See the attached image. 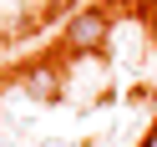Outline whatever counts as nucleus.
Wrapping results in <instances>:
<instances>
[{"label":"nucleus","mask_w":157,"mask_h":147,"mask_svg":"<svg viewBox=\"0 0 157 147\" xmlns=\"http://www.w3.org/2000/svg\"><path fill=\"white\" fill-rule=\"evenodd\" d=\"M106 36H112V10L81 5V10H71V21L61 25V51L66 56H91V51L106 46Z\"/></svg>","instance_id":"obj_1"},{"label":"nucleus","mask_w":157,"mask_h":147,"mask_svg":"<svg viewBox=\"0 0 157 147\" xmlns=\"http://www.w3.org/2000/svg\"><path fill=\"white\" fill-rule=\"evenodd\" d=\"M15 86H21L25 96H36V102H51V96L61 91V71H56L51 61H31L21 76H15Z\"/></svg>","instance_id":"obj_2"},{"label":"nucleus","mask_w":157,"mask_h":147,"mask_svg":"<svg viewBox=\"0 0 157 147\" xmlns=\"http://www.w3.org/2000/svg\"><path fill=\"white\" fill-rule=\"evenodd\" d=\"M142 147H157V122L147 127V137H142Z\"/></svg>","instance_id":"obj_3"},{"label":"nucleus","mask_w":157,"mask_h":147,"mask_svg":"<svg viewBox=\"0 0 157 147\" xmlns=\"http://www.w3.org/2000/svg\"><path fill=\"white\" fill-rule=\"evenodd\" d=\"M152 41H157V10H152Z\"/></svg>","instance_id":"obj_4"}]
</instances>
